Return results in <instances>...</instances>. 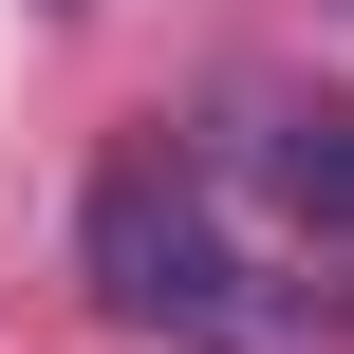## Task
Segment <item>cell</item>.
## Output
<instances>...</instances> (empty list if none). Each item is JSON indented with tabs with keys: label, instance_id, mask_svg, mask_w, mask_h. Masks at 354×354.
I'll return each instance as SVG.
<instances>
[{
	"label": "cell",
	"instance_id": "cell-1",
	"mask_svg": "<svg viewBox=\"0 0 354 354\" xmlns=\"http://www.w3.org/2000/svg\"><path fill=\"white\" fill-rule=\"evenodd\" d=\"M75 280H93L112 336H149V354H299V299L224 243V205L168 149H112L75 187Z\"/></svg>",
	"mask_w": 354,
	"mask_h": 354
},
{
	"label": "cell",
	"instance_id": "cell-2",
	"mask_svg": "<svg viewBox=\"0 0 354 354\" xmlns=\"http://www.w3.org/2000/svg\"><path fill=\"white\" fill-rule=\"evenodd\" d=\"M261 205H280L317 261H354V93H280V112H261Z\"/></svg>",
	"mask_w": 354,
	"mask_h": 354
}]
</instances>
